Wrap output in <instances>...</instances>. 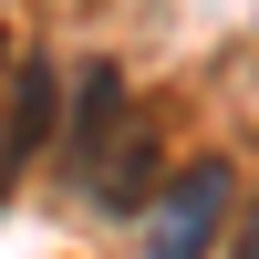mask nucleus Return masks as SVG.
<instances>
[{"mask_svg":"<svg viewBox=\"0 0 259 259\" xmlns=\"http://www.w3.org/2000/svg\"><path fill=\"white\" fill-rule=\"evenodd\" d=\"M228 207H239V166H228V156H197L156 197V218H145V259H207L228 239Z\"/></svg>","mask_w":259,"mask_h":259,"instance_id":"nucleus-1","label":"nucleus"},{"mask_svg":"<svg viewBox=\"0 0 259 259\" xmlns=\"http://www.w3.org/2000/svg\"><path fill=\"white\" fill-rule=\"evenodd\" d=\"M228 259H259V197H249V218H239V239H228Z\"/></svg>","mask_w":259,"mask_h":259,"instance_id":"nucleus-5","label":"nucleus"},{"mask_svg":"<svg viewBox=\"0 0 259 259\" xmlns=\"http://www.w3.org/2000/svg\"><path fill=\"white\" fill-rule=\"evenodd\" d=\"M104 187H94V207H135L145 197V187H156V135H114V145H104Z\"/></svg>","mask_w":259,"mask_h":259,"instance_id":"nucleus-4","label":"nucleus"},{"mask_svg":"<svg viewBox=\"0 0 259 259\" xmlns=\"http://www.w3.org/2000/svg\"><path fill=\"white\" fill-rule=\"evenodd\" d=\"M52 114H62V73H52V62H21V83H11V124H0V166L41 156Z\"/></svg>","mask_w":259,"mask_h":259,"instance_id":"nucleus-3","label":"nucleus"},{"mask_svg":"<svg viewBox=\"0 0 259 259\" xmlns=\"http://www.w3.org/2000/svg\"><path fill=\"white\" fill-rule=\"evenodd\" d=\"M114 135H124V73H114V62L62 73V145H73V166H94Z\"/></svg>","mask_w":259,"mask_h":259,"instance_id":"nucleus-2","label":"nucleus"}]
</instances>
